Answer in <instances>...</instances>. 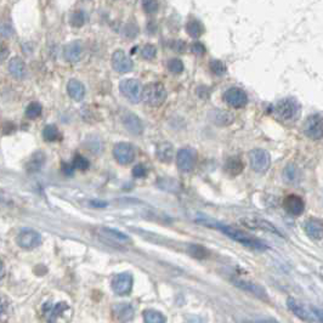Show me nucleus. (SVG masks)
<instances>
[{"label": "nucleus", "instance_id": "ea45409f", "mask_svg": "<svg viewBox=\"0 0 323 323\" xmlns=\"http://www.w3.org/2000/svg\"><path fill=\"white\" fill-rule=\"evenodd\" d=\"M284 180H287L288 182H296L297 180V169L293 165H289L287 167V169H284Z\"/></svg>", "mask_w": 323, "mask_h": 323}, {"label": "nucleus", "instance_id": "a18cd8bd", "mask_svg": "<svg viewBox=\"0 0 323 323\" xmlns=\"http://www.w3.org/2000/svg\"><path fill=\"white\" fill-rule=\"evenodd\" d=\"M62 172L65 173L66 175H72L73 172H75V167H73V164H67V163H63Z\"/></svg>", "mask_w": 323, "mask_h": 323}, {"label": "nucleus", "instance_id": "9d476101", "mask_svg": "<svg viewBox=\"0 0 323 323\" xmlns=\"http://www.w3.org/2000/svg\"><path fill=\"white\" fill-rule=\"evenodd\" d=\"M304 134L312 140L322 139L323 119L321 114H312L307 117L304 124Z\"/></svg>", "mask_w": 323, "mask_h": 323}, {"label": "nucleus", "instance_id": "412c9836", "mask_svg": "<svg viewBox=\"0 0 323 323\" xmlns=\"http://www.w3.org/2000/svg\"><path fill=\"white\" fill-rule=\"evenodd\" d=\"M123 124L126 130L133 135H141L144 131L141 119L133 113H128L123 117Z\"/></svg>", "mask_w": 323, "mask_h": 323}, {"label": "nucleus", "instance_id": "bb28decb", "mask_svg": "<svg viewBox=\"0 0 323 323\" xmlns=\"http://www.w3.org/2000/svg\"><path fill=\"white\" fill-rule=\"evenodd\" d=\"M186 32L190 37L199 38L204 33V27L198 20H190L186 25Z\"/></svg>", "mask_w": 323, "mask_h": 323}, {"label": "nucleus", "instance_id": "a19ab883", "mask_svg": "<svg viewBox=\"0 0 323 323\" xmlns=\"http://www.w3.org/2000/svg\"><path fill=\"white\" fill-rule=\"evenodd\" d=\"M147 173H149V169L146 168V165L144 164H137L135 165L134 169H133V175L135 177H145L147 175Z\"/></svg>", "mask_w": 323, "mask_h": 323}, {"label": "nucleus", "instance_id": "5701e85b", "mask_svg": "<svg viewBox=\"0 0 323 323\" xmlns=\"http://www.w3.org/2000/svg\"><path fill=\"white\" fill-rule=\"evenodd\" d=\"M174 146L170 142H162L157 147V158L162 163H172L174 159Z\"/></svg>", "mask_w": 323, "mask_h": 323}, {"label": "nucleus", "instance_id": "f3484780", "mask_svg": "<svg viewBox=\"0 0 323 323\" xmlns=\"http://www.w3.org/2000/svg\"><path fill=\"white\" fill-rule=\"evenodd\" d=\"M44 310V314L48 316V320L50 322H55L57 321L58 317L63 316L66 312L70 311V306H68L66 302H58V304H50V302H47L43 307Z\"/></svg>", "mask_w": 323, "mask_h": 323}, {"label": "nucleus", "instance_id": "aec40b11", "mask_svg": "<svg viewBox=\"0 0 323 323\" xmlns=\"http://www.w3.org/2000/svg\"><path fill=\"white\" fill-rule=\"evenodd\" d=\"M113 314L117 317V320L123 322L131 321L134 319V307L128 302H122V304H116L113 306Z\"/></svg>", "mask_w": 323, "mask_h": 323}, {"label": "nucleus", "instance_id": "cd10ccee", "mask_svg": "<svg viewBox=\"0 0 323 323\" xmlns=\"http://www.w3.org/2000/svg\"><path fill=\"white\" fill-rule=\"evenodd\" d=\"M144 321L146 323H164V315L153 309H147L144 311Z\"/></svg>", "mask_w": 323, "mask_h": 323}, {"label": "nucleus", "instance_id": "f257e3e1", "mask_svg": "<svg viewBox=\"0 0 323 323\" xmlns=\"http://www.w3.org/2000/svg\"><path fill=\"white\" fill-rule=\"evenodd\" d=\"M197 223L203 224V225L208 226V227L216 228V230H219V231H221L223 233H225V235L227 236V237H230L231 240L243 244L244 247H248V248L254 249V250L264 251V250H268L269 249L268 244L261 242L260 240H256V238L253 237V236L248 235L247 232L240 230V228L233 227V226L224 225V224L215 223V221L208 220V219H204V220H197Z\"/></svg>", "mask_w": 323, "mask_h": 323}, {"label": "nucleus", "instance_id": "a211bd4d", "mask_svg": "<svg viewBox=\"0 0 323 323\" xmlns=\"http://www.w3.org/2000/svg\"><path fill=\"white\" fill-rule=\"evenodd\" d=\"M235 286L243 289L244 292H248V293L253 294V296L260 298V299L268 300V293L259 284L253 283L250 281H246V279H235Z\"/></svg>", "mask_w": 323, "mask_h": 323}, {"label": "nucleus", "instance_id": "dca6fc26", "mask_svg": "<svg viewBox=\"0 0 323 323\" xmlns=\"http://www.w3.org/2000/svg\"><path fill=\"white\" fill-rule=\"evenodd\" d=\"M283 207L289 214L301 215L305 210V202L301 197L297 195H289L284 198Z\"/></svg>", "mask_w": 323, "mask_h": 323}, {"label": "nucleus", "instance_id": "c85d7f7f", "mask_svg": "<svg viewBox=\"0 0 323 323\" xmlns=\"http://www.w3.org/2000/svg\"><path fill=\"white\" fill-rule=\"evenodd\" d=\"M43 137H44L45 141L49 142H54V141H58L61 139V134L58 131L57 126L54 125V124H49L44 128L43 130Z\"/></svg>", "mask_w": 323, "mask_h": 323}, {"label": "nucleus", "instance_id": "6ab92c4d", "mask_svg": "<svg viewBox=\"0 0 323 323\" xmlns=\"http://www.w3.org/2000/svg\"><path fill=\"white\" fill-rule=\"evenodd\" d=\"M304 231L311 240L320 241L323 237V224L320 219H310L304 224Z\"/></svg>", "mask_w": 323, "mask_h": 323}, {"label": "nucleus", "instance_id": "9b49d317", "mask_svg": "<svg viewBox=\"0 0 323 323\" xmlns=\"http://www.w3.org/2000/svg\"><path fill=\"white\" fill-rule=\"evenodd\" d=\"M113 156L119 164H130L135 159L134 146L130 144H126V142H119L114 146Z\"/></svg>", "mask_w": 323, "mask_h": 323}, {"label": "nucleus", "instance_id": "f704fd0d", "mask_svg": "<svg viewBox=\"0 0 323 323\" xmlns=\"http://www.w3.org/2000/svg\"><path fill=\"white\" fill-rule=\"evenodd\" d=\"M85 14H84V11L79 10V11H75V14L72 15V17H71V25H72L73 27H81L85 24Z\"/></svg>", "mask_w": 323, "mask_h": 323}, {"label": "nucleus", "instance_id": "49530a36", "mask_svg": "<svg viewBox=\"0 0 323 323\" xmlns=\"http://www.w3.org/2000/svg\"><path fill=\"white\" fill-rule=\"evenodd\" d=\"M4 312H5V304L4 301H2V299H0V317L4 315Z\"/></svg>", "mask_w": 323, "mask_h": 323}, {"label": "nucleus", "instance_id": "c756f323", "mask_svg": "<svg viewBox=\"0 0 323 323\" xmlns=\"http://www.w3.org/2000/svg\"><path fill=\"white\" fill-rule=\"evenodd\" d=\"M189 253L196 259H207L209 256V251L199 244H190Z\"/></svg>", "mask_w": 323, "mask_h": 323}, {"label": "nucleus", "instance_id": "b1692460", "mask_svg": "<svg viewBox=\"0 0 323 323\" xmlns=\"http://www.w3.org/2000/svg\"><path fill=\"white\" fill-rule=\"evenodd\" d=\"M67 91L68 95L75 101H81L84 99V96H85V88H84L83 84L77 79H72L68 81Z\"/></svg>", "mask_w": 323, "mask_h": 323}, {"label": "nucleus", "instance_id": "37998d69", "mask_svg": "<svg viewBox=\"0 0 323 323\" xmlns=\"http://www.w3.org/2000/svg\"><path fill=\"white\" fill-rule=\"evenodd\" d=\"M10 54V49L7 47V44L2 40H0V61H5L7 57H9Z\"/></svg>", "mask_w": 323, "mask_h": 323}, {"label": "nucleus", "instance_id": "c03bdc74", "mask_svg": "<svg viewBox=\"0 0 323 323\" xmlns=\"http://www.w3.org/2000/svg\"><path fill=\"white\" fill-rule=\"evenodd\" d=\"M137 32L139 30H137V27L135 25H126L125 29H124V34L128 38H135L137 35Z\"/></svg>", "mask_w": 323, "mask_h": 323}, {"label": "nucleus", "instance_id": "2f4dec72", "mask_svg": "<svg viewBox=\"0 0 323 323\" xmlns=\"http://www.w3.org/2000/svg\"><path fill=\"white\" fill-rule=\"evenodd\" d=\"M42 111H43V107H42V105H40V103L32 102V103H29V105L27 106L26 116L30 119L38 118V117L42 114Z\"/></svg>", "mask_w": 323, "mask_h": 323}, {"label": "nucleus", "instance_id": "7ed1b4c3", "mask_svg": "<svg viewBox=\"0 0 323 323\" xmlns=\"http://www.w3.org/2000/svg\"><path fill=\"white\" fill-rule=\"evenodd\" d=\"M287 306L297 317L304 320V321L322 322V311L319 307L306 306V305L302 304L299 300L294 299V298H289L288 301H287Z\"/></svg>", "mask_w": 323, "mask_h": 323}, {"label": "nucleus", "instance_id": "1a4fd4ad", "mask_svg": "<svg viewBox=\"0 0 323 323\" xmlns=\"http://www.w3.org/2000/svg\"><path fill=\"white\" fill-rule=\"evenodd\" d=\"M241 224L246 227L251 228V230L265 231V232L273 233V235H278L279 237H282L281 232L270 221L263 218H259V216H248V218L241 219Z\"/></svg>", "mask_w": 323, "mask_h": 323}, {"label": "nucleus", "instance_id": "4c0bfd02", "mask_svg": "<svg viewBox=\"0 0 323 323\" xmlns=\"http://www.w3.org/2000/svg\"><path fill=\"white\" fill-rule=\"evenodd\" d=\"M73 167H75V169H79V170H86L89 169V167H90V163L86 158H84L83 156H75V161H73Z\"/></svg>", "mask_w": 323, "mask_h": 323}, {"label": "nucleus", "instance_id": "f8f14e48", "mask_svg": "<svg viewBox=\"0 0 323 323\" xmlns=\"http://www.w3.org/2000/svg\"><path fill=\"white\" fill-rule=\"evenodd\" d=\"M224 100L233 108H242L248 103V96L241 88H230L224 94Z\"/></svg>", "mask_w": 323, "mask_h": 323}, {"label": "nucleus", "instance_id": "423d86ee", "mask_svg": "<svg viewBox=\"0 0 323 323\" xmlns=\"http://www.w3.org/2000/svg\"><path fill=\"white\" fill-rule=\"evenodd\" d=\"M119 90L123 94L125 99H128L130 102L137 103L141 100L142 96V85L136 79H124L119 84Z\"/></svg>", "mask_w": 323, "mask_h": 323}, {"label": "nucleus", "instance_id": "79ce46f5", "mask_svg": "<svg viewBox=\"0 0 323 323\" xmlns=\"http://www.w3.org/2000/svg\"><path fill=\"white\" fill-rule=\"evenodd\" d=\"M191 50H192L193 54L198 55V56H202V55L205 54V47L202 44V43H199V42L193 43L192 47H191Z\"/></svg>", "mask_w": 323, "mask_h": 323}, {"label": "nucleus", "instance_id": "c9c22d12", "mask_svg": "<svg viewBox=\"0 0 323 323\" xmlns=\"http://www.w3.org/2000/svg\"><path fill=\"white\" fill-rule=\"evenodd\" d=\"M141 55L145 60H153L157 55V49L154 45L146 44L141 50Z\"/></svg>", "mask_w": 323, "mask_h": 323}, {"label": "nucleus", "instance_id": "20e7f679", "mask_svg": "<svg viewBox=\"0 0 323 323\" xmlns=\"http://www.w3.org/2000/svg\"><path fill=\"white\" fill-rule=\"evenodd\" d=\"M141 99L151 107H159L167 99V90L161 83H151L142 88Z\"/></svg>", "mask_w": 323, "mask_h": 323}, {"label": "nucleus", "instance_id": "39448f33", "mask_svg": "<svg viewBox=\"0 0 323 323\" xmlns=\"http://www.w3.org/2000/svg\"><path fill=\"white\" fill-rule=\"evenodd\" d=\"M249 162H250V167L254 172L264 174L268 172L270 165H271V157L265 149H251L249 153Z\"/></svg>", "mask_w": 323, "mask_h": 323}, {"label": "nucleus", "instance_id": "e433bc0d", "mask_svg": "<svg viewBox=\"0 0 323 323\" xmlns=\"http://www.w3.org/2000/svg\"><path fill=\"white\" fill-rule=\"evenodd\" d=\"M142 7L147 14H156L158 10V0H142Z\"/></svg>", "mask_w": 323, "mask_h": 323}, {"label": "nucleus", "instance_id": "de8ad7c7", "mask_svg": "<svg viewBox=\"0 0 323 323\" xmlns=\"http://www.w3.org/2000/svg\"><path fill=\"white\" fill-rule=\"evenodd\" d=\"M2 274H4V264H2V261L0 260V278H1Z\"/></svg>", "mask_w": 323, "mask_h": 323}, {"label": "nucleus", "instance_id": "4468645a", "mask_svg": "<svg viewBox=\"0 0 323 323\" xmlns=\"http://www.w3.org/2000/svg\"><path fill=\"white\" fill-rule=\"evenodd\" d=\"M100 237L105 241L106 243L111 244H124V243H130V238L125 235V233L121 232V231L116 230V228H109V227H101L99 230Z\"/></svg>", "mask_w": 323, "mask_h": 323}, {"label": "nucleus", "instance_id": "58836bf2", "mask_svg": "<svg viewBox=\"0 0 323 323\" xmlns=\"http://www.w3.org/2000/svg\"><path fill=\"white\" fill-rule=\"evenodd\" d=\"M14 34V28L7 22H0V37L10 38Z\"/></svg>", "mask_w": 323, "mask_h": 323}, {"label": "nucleus", "instance_id": "0eeeda50", "mask_svg": "<svg viewBox=\"0 0 323 323\" xmlns=\"http://www.w3.org/2000/svg\"><path fill=\"white\" fill-rule=\"evenodd\" d=\"M177 168L182 173H190L195 169L197 163V152L192 147H184L179 151L176 157Z\"/></svg>", "mask_w": 323, "mask_h": 323}, {"label": "nucleus", "instance_id": "a878e982", "mask_svg": "<svg viewBox=\"0 0 323 323\" xmlns=\"http://www.w3.org/2000/svg\"><path fill=\"white\" fill-rule=\"evenodd\" d=\"M45 163V154L42 151H38L33 154L29 158V161L27 162L26 169L29 173H37L42 169V167Z\"/></svg>", "mask_w": 323, "mask_h": 323}, {"label": "nucleus", "instance_id": "72a5a7b5", "mask_svg": "<svg viewBox=\"0 0 323 323\" xmlns=\"http://www.w3.org/2000/svg\"><path fill=\"white\" fill-rule=\"evenodd\" d=\"M210 71H212L215 75H224L227 70H226V66L223 61L213 60L212 62H210Z\"/></svg>", "mask_w": 323, "mask_h": 323}, {"label": "nucleus", "instance_id": "393cba45", "mask_svg": "<svg viewBox=\"0 0 323 323\" xmlns=\"http://www.w3.org/2000/svg\"><path fill=\"white\" fill-rule=\"evenodd\" d=\"M9 71L17 79H22L26 77V65L20 57H14L10 60Z\"/></svg>", "mask_w": 323, "mask_h": 323}, {"label": "nucleus", "instance_id": "4be33fe9", "mask_svg": "<svg viewBox=\"0 0 323 323\" xmlns=\"http://www.w3.org/2000/svg\"><path fill=\"white\" fill-rule=\"evenodd\" d=\"M83 54V47L80 42H72L65 48L63 56L68 62H78Z\"/></svg>", "mask_w": 323, "mask_h": 323}, {"label": "nucleus", "instance_id": "f03ea898", "mask_svg": "<svg viewBox=\"0 0 323 323\" xmlns=\"http://www.w3.org/2000/svg\"><path fill=\"white\" fill-rule=\"evenodd\" d=\"M271 113L282 123H291L300 116V105L296 99H282L271 107Z\"/></svg>", "mask_w": 323, "mask_h": 323}, {"label": "nucleus", "instance_id": "2eb2a0df", "mask_svg": "<svg viewBox=\"0 0 323 323\" xmlns=\"http://www.w3.org/2000/svg\"><path fill=\"white\" fill-rule=\"evenodd\" d=\"M112 66L118 73H128L133 71L134 62L125 55L123 50H117L112 56Z\"/></svg>", "mask_w": 323, "mask_h": 323}, {"label": "nucleus", "instance_id": "6e6552de", "mask_svg": "<svg viewBox=\"0 0 323 323\" xmlns=\"http://www.w3.org/2000/svg\"><path fill=\"white\" fill-rule=\"evenodd\" d=\"M133 274L128 272H122L116 274L112 279V289L118 296H128L133 289Z\"/></svg>", "mask_w": 323, "mask_h": 323}, {"label": "nucleus", "instance_id": "473e14b6", "mask_svg": "<svg viewBox=\"0 0 323 323\" xmlns=\"http://www.w3.org/2000/svg\"><path fill=\"white\" fill-rule=\"evenodd\" d=\"M168 70L173 73V75H180L184 71V63L179 58H172L168 62Z\"/></svg>", "mask_w": 323, "mask_h": 323}, {"label": "nucleus", "instance_id": "ddd939ff", "mask_svg": "<svg viewBox=\"0 0 323 323\" xmlns=\"http://www.w3.org/2000/svg\"><path fill=\"white\" fill-rule=\"evenodd\" d=\"M42 243V236L34 230H24L17 236V244L22 249L32 250Z\"/></svg>", "mask_w": 323, "mask_h": 323}, {"label": "nucleus", "instance_id": "7c9ffc66", "mask_svg": "<svg viewBox=\"0 0 323 323\" xmlns=\"http://www.w3.org/2000/svg\"><path fill=\"white\" fill-rule=\"evenodd\" d=\"M243 169L242 162L240 158H230V161L226 164V172L230 173L231 175H238Z\"/></svg>", "mask_w": 323, "mask_h": 323}]
</instances>
